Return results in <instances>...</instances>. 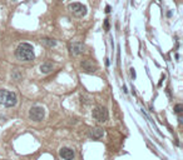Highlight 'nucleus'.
<instances>
[{"label":"nucleus","mask_w":183,"mask_h":160,"mask_svg":"<svg viewBox=\"0 0 183 160\" xmlns=\"http://www.w3.org/2000/svg\"><path fill=\"white\" fill-rule=\"evenodd\" d=\"M16 58L23 62H31L34 60V49L29 43H21L16 48Z\"/></svg>","instance_id":"nucleus-1"},{"label":"nucleus","mask_w":183,"mask_h":160,"mask_svg":"<svg viewBox=\"0 0 183 160\" xmlns=\"http://www.w3.org/2000/svg\"><path fill=\"white\" fill-rule=\"evenodd\" d=\"M16 101H18V99H16L15 93L5 90V89L0 90V104L1 105L6 108H13L16 105Z\"/></svg>","instance_id":"nucleus-2"},{"label":"nucleus","mask_w":183,"mask_h":160,"mask_svg":"<svg viewBox=\"0 0 183 160\" xmlns=\"http://www.w3.org/2000/svg\"><path fill=\"white\" fill-rule=\"evenodd\" d=\"M45 116V109L43 106H33L29 111V118L33 121H41Z\"/></svg>","instance_id":"nucleus-3"},{"label":"nucleus","mask_w":183,"mask_h":160,"mask_svg":"<svg viewBox=\"0 0 183 160\" xmlns=\"http://www.w3.org/2000/svg\"><path fill=\"white\" fill-rule=\"evenodd\" d=\"M69 10L73 13L74 16L77 18H83L87 14V8L80 3H72L69 4Z\"/></svg>","instance_id":"nucleus-4"},{"label":"nucleus","mask_w":183,"mask_h":160,"mask_svg":"<svg viewBox=\"0 0 183 160\" xmlns=\"http://www.w3.org/2000/svg\"><path fill=\"white\" fill-rule=\"evenodd\" d=\"M93 118L99 121V123H104V121H107L108 119V111L103 106H97L94 110H93Z\"/></svg>","instance_id":"nucleus-5"},{"label":"nucleus","mask_w":183,"mask_h":160,"mask_svg":"<svg viewBox=\"0 0 183 160\" xmlns=\"http://www.w3.org/2000/svg\"><path fill=\"white\" fill-rule=\"evenodd\" d=\"M59 155H60V158L64 160H73L74 156H75V153L70 148H62L59 150Z\"/></svg>","instance_id":"nucleus-6"},{"label":"nucleus","mask_w":183,"mask_h":160,"mask_svg":"<svg viewBox=\"0 0 183 160\" xmlns=\"http://www.w3.org/2000/svg\"><path fill=\"white\" fill-rule=\"evenodd\" d=\"M69 49H70V54L75 56V55H79V54L83 53L84 46H83V44H80V43H73V44L69 45Z\"/></svg>","instance_id":"nucleus-7"},{"label":"nucleus","mask_w":183,"mask_h":160,"mask_svg":"<svg viewBox=\"0 0 183 160\" xmlns=\"http://www.w3.org/2000/svg\"><path fill=\"white\" fill-rule=\"evenodd\" d=\"M103 135H104V131L102 128H93L90 130V136L93 139H100Z\"/></svg>","instance_id":"nucleus-8"},{"label":"nucleus","mask_w":183,"mask_h":160,"mask_svg":"<svg viewBox=\"0 0 183 160\" xmlns=\"http://www.w3.org/2000/svg\"><path fill=\"white\" fill-rule=\"evenodd\" d=\"M82 68L85 70V72L88 73H92L95 70V65H93V63L90 62V60H84V62L82 63Z\"/></svg>","instance_id":"nucleus-9"},{"label":"nucleus","mask_w":183,"mask_h":160,"mask_svg":"<svg viewBox=\"0 0 183 160\" xmlns=\"http://www.w3.org/2000/svg\"><path fill=\"white\" fill-rule=\"evenodd\" d=\"M51 70H53V65L50 63H44V64L40 65V72L43 74H48L51 72Z\"/></svg>","instance_id":"nucleus-10"},{"label":"nucleus","mask_w":183,"mask_h":160,"mask_svg":"<svg viewBox=\"0 0 183 160\" xmlns=\"http://www.w3.org/2000/svg\"><path fill=\"white\" fill-rule=\"evenodd\" d=\"M41 41H43L44 45L49 46V48H53V46H55V44H57V41H55L54 39H50V38H43Z\"/></svg>","instance_id":"nucleus-11"},{"label":"nucleus","mask_w":183,"mask_h":160,"mask_svg":"<svg viewBox=\"0 0 183 160\" xmlns=\"http://www.w3.org/2000/svg\"><path fill=\"white\" fill-rule=\"evenodd\" d=\"M182 110H183V105H182V104H177V105L174 106V111L177 113V114H181Z\"/></svg>","instance_id":"nucleus-12"},{"label":"nucleus","mask_w":183,"mask_h":160,"mask_svg":"<svg viewBox=\"0 0 183 160\" xmlns=\"http://www.w3.org/2000/svg\"><path fill=\"white\" fill-rule=\"evenodd\" d=\"M104 29L109 30V21H108V20H104Z\"/></svg>","instance_id":"nucleus-13"},{"label":"nucleus","mask_w":183,"mask_h":160,"mask_svg":"<svg viewBox=\"0 0 183 160\" xmlns=\"http://www.w3.org/2000/svg\"><path fill=\"white\" fill-rule=\"evenodd\" d=\"M130 74H132V76H133V78H135V72H134V69H133V68L130 69Z\"/></svg>","instance_id":"nucleus-14"},{"label":"nucleus","mask_w":183,"mask_h":160,"mask_svg":"<svg viewBox=\"0 0 183 160\" xmlns=\"http://www.w3.org/2000/svg\"><path fill=\"white\" fill-rule=\"evenodd\" d=\"M109 11H110V6H109V5H108V6L105 8V13H109Z\"/></svg>","instance_id":"nucleus-15"},{"label":"nucleus","mask_w":183,"mask_h":160,"mask_svg":"<svg viewBox=\"0 0 183 160\" xmlns=\"http://www.w3.org/2000/svg\"><path fill=\"white\" fill-rule=\"evenodd\" d=\"M13 1H14V0H13Z\"/></svg>","instance_id":"nucleus-16"}]
</instances>
